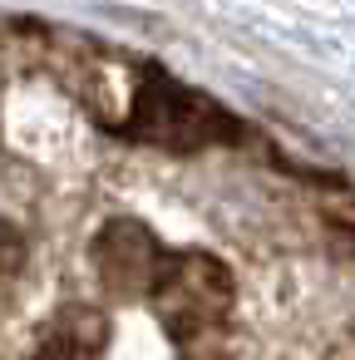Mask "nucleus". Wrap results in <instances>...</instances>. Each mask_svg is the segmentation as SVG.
<instances>
[{
	"label": "nucleus",
	"instance_id": "1",
	"mask_svg": "<svg viewBox=\"0 0 355 360\" xmlns=\"http://www.w3.org/2000/svg\"><path fill=\"white\" fill-rule=\"evenodd\" d=\"M232 276L217 257L207 252H173L148 306L153 316L163 321L168 340L198 360V355H212V345L222 340L227 330V316H232Z\"/></svg>",
	"mask_w": 355,
	"mask_h": 360
},
{
	"label": "nucleus",
	"instance_id": "2",
	"mask_svg": "<svg viewBox=\"0 0 355 360\" xmlns=\"http://www.w3.org/2000/svg\"><path fill=\"white\" fill-rule=\"evenodd\" d=\"M129 134L158 143V148H207V143H227L237 139V124L232 114H222L207 94L178 84L168 70H143L138 84H134V99H129V114H124Z\"/></svg>",
	"mask_w": 355,
	"mask_h": 360
},
{
	"label": "nucleus",
	"instance_id": "3",
	"mask_svg": "<svg viewBox=\"0 0 355 360\" xmlns=\"http://www.w3.org/2000/svg\"><path fill=\"white\" fill-rule=\"evenodd\" d=\"M89 257H94V271H99L104 291H114V296H124V301H148L173 252H163L158 237H153L143 222L119 217V222H109V227L94 237V252H89Z\"/></svg>",
	"mask_w": 355,
	"mask_h": 360
},
{
	"label": "nucleus",
	"instance_id": "4",
	"mask_svg": "<svg viewBox=\"0 0 355 360\" xmlns=\"http://www.w3.org/2000/svg\"><path fill=\"white\" fill-rule=\"evenodd\" d=\"M109 345V321L94 306H60L40 330V360H99Z\"/></svg>",
	"mask_w": 355,
	"mask_h": 360
}]
</instances>
